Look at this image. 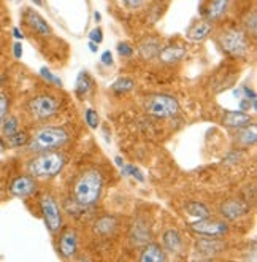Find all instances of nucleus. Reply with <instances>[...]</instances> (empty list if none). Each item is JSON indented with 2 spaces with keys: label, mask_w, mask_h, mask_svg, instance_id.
<instances>
[{
  "label": "nucleus",
  "mask_w": 257,
  "mask_h": 262,
  "mask_svg": "<svg viewBox=\"0 0 257 262\" xmlns=\"http://www.w3.org/2000/svg\"><path fill=\"white\" fill-rule=\"evenodd\" d=\"M186 210H188V213L191 214V216H195V218H199V220L209 216L208 208L203 204H200V202H189L186 205Z\"/></svg>",
  "instance_id": "obj_26"
},
{
  "label": "nucleus",
  "mask_w": 257,
  "mask_h": 262,
  "mask_svg": "<svg viewBox=\"0 0 257 262\" xmlns=\"http://www.w3.org/2000/svg\"><path fill=\"white\" fill-rule=\"evenodd\" d=\"M138 51H140V56L143 59H153L159 54L160 51V41L159 38L156 37H146L140 46H138Z\"/></svg>",
  "instance_id": "obj_20"
},
{
  "label": "nucleus",
  "mask_w": 257,
  "mask_h": 262,
  "mask_svg": "<svg viewBox=\"0 0 257 262\" xmlns=\"http://www.w3.org/2000/svg\"><path fill=\"white\" fill-rule=\"evenodd\" d=\"M89 40L97 43V45H100L103 41V32H102V29L100 27H96V29L90 30V32H89Z\"/></svg>",
  "instance_id": "obj_35"
},
{
  "label": "nucleus",
  "mask_w": 257,
  "mask_h": 262,
  "mask_svg": "<svg viewBox=\"0 0 257 262\" xmlns=\"http://www.w3.org/2000/svg\"><path fill=\"white\" fill-rule=\"evenodd\" d=\"M145 112L156 118H172L179 113V102L169 94H153L145 100Z\"/></svg>",
  "instance_id": "obj_5"
},
{
  "label": "nucleus",
  "mask_w": 257,
  "mask_h": 262,
  "mask_svg": "<svg viewBox=\"0 0 257 262\" xmlns=\"http://www.w3.org/2000/svg\"><path fill=\"white\" fill-rule=\"evenodd\" d=\"M24 19H26V24L30 29H32L35 34H38L40 37H50L51 35V27H50V24L37 11L27 10L26 14H24Z\"/></svg>",
  "instance_id": "obj_11"
},
{
  "label": "nucleus",
  "mask_w": 257,
  "mask_h": 262,
  "mask_svg": "<svg viewBox=\"0 0 257 262\" xmlns=\"http://www.w3.org/2000/svg\"><path fill=\"white\" fill-rule=\"evenodd\" d=\"M252 118L245 113V112H225L224 118H222V124L227 126L230 129H240V127H245L248 124H251Z\"/></svg>",
  "instance_id": "obj_14"
},
{
  "label": "nucleus",
  "mask_w": 257,
  "mask_h": 262,
  "mask_svg": "<svg viewBox=\"0 0 257 262\" xmlns=\"http://www.w3.org/2000/svg\"><path fill=\"white\" fill-rule=\"evenodd\" d=\"M102 186H103V181H102L100 172L87 170L77 180V183H75L73 197L80 205L90 207L100 199Z\"/></svg>",
  "instance_id": "obj_3"
},
{
  "label": "nucleus",
  "mask_w": 257,
  "mask_h": 262,
  "mask_svg": "<svg viewBox=\"0 0 257 262\" xmlns=\"http://www.w3.org/2000/svg\"><path fill=\"white\" fill-rule=\"evenodd\" d=\"M157 56L163 64H175V62H179V60L186 56V50L183 46L172 45V46H167V48H162Z\"/></svg>",
  "instance_id": "obj_17"
},
{
  "label": "nucleus",
  "mask_w": 257,
  "mask_h": 262,
  "mask_svg": "<svg viewBox=\"0 0 257 262\" xmlns=\"http://www.w3.org/2000/svg\"><path fill=\"white\" fill-rule=\"evenodd\" d=\"M133 88H135V83H133V80H130V78H119V80L114 81L113 86H111V89H113L114 92H118V94H124V92H129V91H132Z\"/></svg>",
  "instance_id": "obj_27"
},
{
  "label": "nucleus",
  "mask_w": 257,
  "mask_h": 262,
  "mask_svg": "<svg viewBox=\"0 0 257 262\" xmlns=\"http://www.w3.org/2000/svg\"><path fill=\"white\" fill-rule=\"evenodd\" d=\"M65 165V156L60 151H43L37 152V156H34L27 162V172L30 177L34 178H53L56 177Z\"/></svg>",
  "instance_id": "obj_2"
},
{
  "label": "nucleus",
  "mask_w": 257,
  "mask_h": 262,
  "mask_svg": "<svg viewBox=\"0 0 257 262\" xmlns=\"http://www.w3.org/2000/svg\"><path fill=\"white\" fill-rule=\"evenodd\" d=\"M13 37H14V38H18V40H22V37H24V35H22V32H21L19 29L14 27V29H13Z\"/></svg>",
  "instance_id": "obj_39"
},
{
  "label": "nucleus",
  "mask_w": 257,
  "mask_h": 262,
  "mask_svg": "<svg viewBox=\"0 0 257 262\" xmlns=\"http://www.w3.org/2000/svg\"><path fill=\"white\" fill-rule=\"evenodd\" d=\"M114 162H116V165H119V167H123L124 165V161H123V158H114Z\"/></svg>",
  "instance_id": "obj_41"
},
{
  "label": "nucleus",
  "mask_w": 257,
  "mask_h": 262,
  "mask_svg": "<svg viewBox=\"0 0 257 262\" xmlns=\"http://www.w3.org/2000/svg\"><path fill=\"white\" fill-rule=\"evenodd\" d=\"M140 260L142 262H162V260H167V256H165L163 250L160 248L159 245L149 243V245L145 246V250L142 251Z\"/></svg>",
  "instance_id": "obj_21"
},
{
  "label": "nucleus",
  "mask_w": 257,
  "mask_h": 262,
  "mask_svg": "<svg viewBox=\"0 0 257 262\" xmlns=\"http://www.w3.org/2000/svg\"><path fill=\"white\" fill-rule=\"evenodd\" d=\"M97 46H99L97 43L90 41V43H89V50H90V53H97V51H99V48H97Z\"/></svg>",
  "instance_id": "obj_40"
},
{
  "label": "nucleus",
  "mask_w": 257,
  "mask_h": 262,
  "mask_svg": "<svg viewBox=\"0 0 257 262\" xmlns=\"http://www.w3.org/2000/svg\"><path fill=\"white\" fill-rule=\"evenodd\" d=\"M235 142L241 146H251L257 142V127L254 124H248L245 127H240L235 134Z\"/></svg>",
  "instance_id": "obj_19"
},
{
  "label": "nucleus",
  "mask_w": 257,
  "mask_h": 262,
  "mask_svg": "<svg viewBox=\"0 0 257 262\" xmlns=\"http://www.w3.org/2000/svg\"><path fill=\"white\" fill-rule=\"evenodd\" d=\"M40 75L43 76L44 80H48L50 83H54V84H57V86H62V81H60L56 75H53V73L50 72V69L41 67V69H40Z\"/></svg>",
  "instance_id": "obj_33"
},
{
  "label": "nucleus",
  "mask_w": 257,
  "mask_h": 262,
  "mask_svg": "<svg viewBox=\"0 0 257 262\" xmlns=\"http://www.w3.org/2000/svg\"><path fill=\"white\" fill-rule=\"evenodd\" d=\"M27 142H29V137H27L26 132H19V130H18L16 134H13V135L8 137V143H10V146H13V148L26 146Z\"/></svg>",
  "instance_id": "obj_28"
},
{
  "label": "nucleus",
  "mask_w": 257,
  "mask_h": 262,
  "mask_svg": "<svg viewBox=\"0 0 257 262\" xmlns=\"http://www.w3.org/2000/svg\"><path fill=\"white\" fill-rule=\"evenodd\" d=\"M246 213H248V205L245 202H241V200H233V199L225 200V202L221 205V214L230 221L245 216Z\"/></svg>",
  "instance_id": "obj_13"
},
{
  "label": "nucleus",
  "mask_w": 257,
  "mask_h": 262,
  "mask_svg": "<svg viewBox=\"0 0 257 262\" xmlns=\"http://www.w3.org/2000/svg\"><path fill=\"white\" fill-rule=\"evenodd\" d=\"M40 207H41V213L44 223H46L48 229L53 234H57L60 227H62V214H60L59 205L56 204L54 197H51L50 194L43 195L40 200Z\"/></svg>",
  "instance_id": "obj_7"
},
{
  "label": "nucleus",
  "mask_w": 257,
  "mask_h": 262,
  "mask_svg": "<svg viewBox=\"0 0 257 262\" xmlns=\"http://www.w3.org/2000/svg\"><path fill=\"white\" fill-rule=\"evenodd\" d=\"M230 0H209L206 7V18L208 21H218L221 19L229 10Z\"/></svg>",
  "instance_id": "obj_18"
},
{
  "label": "nucleus",
  "mask_w": 257,
  "mask_h": 262,
  "mask_svg": "<svg viewBox=\"0 0 257 262\" xmlns=\"http://www.w3.org/2000/svg\"><path fill=\"white\" fill-rule=\"evenodd\" d=\"M245 29H246V34H251L252 37L255 35V30H257V14H255V11H251V14L246 16Z\"/></svg>",
  "instance_id": "obj_29"
},
{
  "label": "nucleus",
  "mask_w": 257,
  "mask_h": 262,
  "mask_svg": "<svg viewBox=\"0 0 257 262\" xmlns=\"http://www.w3.org/2000/svg\"><path fill=\"white\" fill-rule=\"evenodd\" d=\"M32 2H34V4H35L37 7H41V5H43V2H41V0H32Z\"/></svg>",
  "instance_id": "obj_43"
},
{
  "label": "nucleus",
  "mask_w": 257,
  "mask_h": 262,
  "mask_svg": "<svg viewBox=\"0 0 257 262\" xmlns=\"http://www.w3.org/2000/svg\"><path fill=\"white\" fill-rule=\"evenodd\" d=\"M213 32V24L208 19H202L199 23H195L189 30H188V38L192 41H203L208 38V35Z\"/></svg>",
  "instance_id": "obj_15"
},
{
  "label": "nucleus",
  "mask_w": 257,
  "mask_h": 262,
  "mask_svg": "<svg viewBox=\"0 0 257 262\" xmlns=\"http://www.w3.org/2000/svg\"><path fill=\"white\" fill-rule=\"evenodd\" d=\"M68 142V132L64 127H53L44 126L34 132L32 137H29L26 143V149L30 152H43L62 148Z\"/></svg>",
  "instance_id": "obj_1"
},
{
  "label": "nucleus",
  "mask_w": 257,
  "mask_h": 262,
  "mask_svg": "<svg viewBox=\"0 0 257 262\" xmlns=\"http://www.w3.org/2000/svg\"><path fill=\"white\" fill-rule=\"evenodd\" d=\"M116 226H118V221L114 216H102L100 220H97L94 229H96V232L100 235H110L116 229Z\"/></svg>",
  "instance_id": "obj_22"
},
{
  "label": "nucleus",
  "mask_w": 257,
  "mask_h": 262,
  "mask_svg": "<svg viewBox=\"0 0 257 262\" xmlns=\"http://www.w3.org/2000/svg\"><path fill=\"white\" fill-rule=\"evenodd\" d=\"M78 250V235L73 229H65L62 234H60L59 240V253L62 257L70 259L75 256Z\"/></svg>",
  "instance_id": "obj_10"
},
{
  "label": "nucleus",
  "mask_w": 257,
  "mask_h": 262,
  "mask_svg": "<svg viewBox=\"0 0 257 262\" xmlns=\"http://www.w3.org/2000/svg\"><path fill=\"white\" fill-rule=\"evenodd\" d=\"M100 18H102V16H100V13L96 11V13H94V19H96V21H100Z\"/></svg>",
  "instance_id": "obj_42"
},
{
  "label": "nucleus",
  "mask_w": 257,
  "mask_h": 262,
  "mask_svg": "<svg viewBox=\"0 0 257 262\" xmlns=\"http://www.w3.org/2000/svg\"><path fill=\"white\" fill-rule=\"evenodd\" d=\"M149 240V229L145 224H135L132 229V242L135 245H142L148 243Z\"/></svg>",
  "instance_id": "obj_23"
},
{
  "label": "nucleus",
  "mask_w": 257,
  "mask_h": 262,
  "mask_svg": "<svg viewBox=\"0 0 257 262\" xmlns=\"http://www.w3.org/2000/svg\"><path fill=\"white\" fill-rule=\"evenodd\" d=\"M123 4H124L127 8H130V10H135V8L142 7L143 0H123Z\"/></svg>",
  "instance_id": "obj_37"
},
{
  "label": "nucleus",
  "mask_w": 257,
  "mask_h": 262,
  "mask_svg": "<svg viewBox=\"0 0 257 262\" xmlns=\"http://www.w3.org/2000/svg\"><path fill=\"white\" fill-rule=\"evenodd\" d=\"M118 53L123 56V57H130L133 54V48L127 43V41H121L118 45Z\"/></svg>",
  "instance_id": "obj_34"
},
{
  "label": "nucleus",
  "mask_w": 257,
  "mask_h": 262,
  "mask_svg": "<svg viewBox=\"0 0 257 262\" xmlns=\"http://www.w3.org/2000/svg\"><path fill=\"white\" fill-rule=\"evenodd\" d=\"M8 106H10V100L7 97V94H4V92H0V124H2L4 118L7 116L8 113Z\"/></svg>",
  "instance_id": "obj_32"
},
{
  "label": "nucleus",
  "mask_w": 257,
  "mask_h": 262,
  "mask_svg": "<svg viewBox=\"0 0 257 262\" xmlns=\"http://www.w3.org/2000/svg\"><path fill=\"white\" fill-rule=\"evenodd\" d=\"M218 43L225 53L233 57H245L249 51V40L246 32L237 27L221 32V35L218 37Z\"/></svg>",
  "instance_id": "obj_4"
},
{
  "label": "nucleus",
  "mask_w": 257,
  "mask_h": 262,
  "mask_svg": "<svg viewBox=\"0 0 257 262\" xmlns=\"http://www.w3.org/2000/svg\"><path fill=\"white\" fill-rule=\"evenodd\" d=\"M123 173L124 175H129V177H133L135 180H138V181H145V177L143 173L140 172V168H137L135 165H130V164H124L123 167Z\"/></svg>",
  "instance_id": "obj_30"
},
{
  "label": "nucleus",
  "mask_w": 257,
  "mask_h": 262,
  "mask_svg": "<svg viewBox=\"0 0 257 262\" xmlns=\"http://www.w3.org/2000/svg\"><path fill=\"white\" fill-rule=\"evenodd\" d=\"M37 191V181L30 175H22L14 178L10 184V192L14 197H29Z\"/></svg>",
  "instance_id": "obj_9"
},
{
  "label": "nucleus",
  "mask_w": 257,
  "mask_h": 262,
  "mask_svg": "<svg viewBox=\"0 0 257 262\" xmlns=\"http://www.w3.org/2000/svg\"><path fill=\"white\" fill-rule=\"evenodd\" d=\"M84 119H86L87 126H89L90 129H97V127H99V115H97V112H94L92 108H87V110H86Z\"/></svg>",
  "instance_id": "obj_31"
},
{
  "label": "nucleus",
  "mask_w": 257,
  "mask_h": 262,
  "mask_svg": "<svg viewBox=\"0 0 257 262\" xmlns=\"http://www.w3.org/2000/svg\"><path fill=\"white\" fill-rule=\"evenodd\" d=\"M162 243L165 246V250L170 253H179L181 248H183V238H181V234L176 229H167L162 235Z\"/></svg>",
  "instance_id": "obj_16"
},
{
  "label": "nucleus",
  "mask_w": 257,
  "mask_h": 262,
  "mask_svg": "<svg viewBox=\"0 0 257 262\" xmlns=\"http://www.w3.org/2000/svg\"><path fill=\"white\" fill-rule=\"evenodd\" d=\"M100 60H102V64H103V66H113V54H111L110 51H105V53L102 54Z\"/></svg>",
  "instance_id": "obj_36"
},
{
  "label": "nucleus",
  "mask_w": 257,
  "mask_h": 262,
  "mask_svg": "<svg viewBox=\"0 0 257 262\" xmlns=\"http://www.w3.org/2000/svg\"><path fill=\"white\" fill-rule=\"evenodd\" d=\"M90 86H92V81H90L89 75L86 72H81L78 75V78H77V88H75V92H77V96L78 97H84L87 92H89Z\"/></svg>",
  "instance_id": "obj_24"
},
{
  "label": "nucleus",
  "mask_w": 257,
  "mask_h": 262,
  "mask_svg": "<svg viewBox=\"0 0 257 262\" xmlns=\"http://www.w3.org/2000/svg\"><path fill=\"white\" fill-rule=\"evenodd\" d=\"M19 130V121L16 116H5L2 121V134L8 138L10 135Z\"/></svg>",
  "instance_id": "obj_25"
},
{
  "label": "nucleus",
  "mask_w": 257,
  "mask_h": 262,
  "mask_svg": "<svg viewBox=\"0 0 257 262\" xmlns=\"http://www.w3.org/2000/svg\"><path fill=\"white\" fill-rule=\"evenodd\" d=\"M59 108H60V100L57 97L48 96V94L37 96L34 99H30L27 103L29 115L34 119H38V121H44V119L53 118L54 115H57Z\"/></svg>",
  "instance_id": "obj_6"
},
{
  "label": "nucleus",
  "mask_w": 257,
  "mask_h": 262,
  "mask_svg": "<svg viewBox=\"0 0 257 262\" xmlns=\"http://www.w3.org/2000/svg\"><path fill=\"white\" fill-rule=\"evenodd\" d=\"M203 237L205 238H199L197 245H195L200 254H203L206 257H213L224 251L225 243L222 240H219L218 237H206V235H203Z\"/></svg>",
  "instance_id": "obj_12"
},
{
  "label": "nucleus",
  "mask_w": 257,
  "mask_h": 262,
  "mask_svg": "<svg viewBox=\"0 0 257 262\" xmlns=\"http://www.w3.org/2000/svg\"><path fill=\"white\" fill-rule=\"evenodd\" d=\"M13 54H14V57H16V59H21L22 57V45L19 41L14 43V46H13Z\"/></svg>",
  "instance_id": "obj_38"
},
{
  "label": "nucleus",
  "mask_w": 257,
  "mask_h": 262,
  "mask_svg": "<svg viewBox=\"0 0 257 262\" xmlns=\"http://www.w3.org/2000/svg\"><path fill=\"white\" fill-rule=\"evenodd\" d=\"M191 230L199 235H206V237H222L229 232V226L224 221H218V220H209L208 218H202L199 221H195L191 224Z\"/></svg>",
  "instance_id": "obj_8"
}]
</instances>
